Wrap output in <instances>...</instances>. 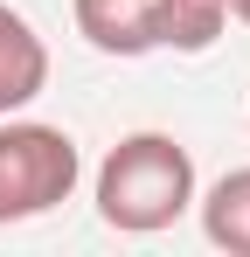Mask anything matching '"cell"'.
Listing matches in <instances>:
<instances>
[{"label": "cell", "mask_w": 250, "mask_h": 257, "mask_svg": "<svg viewBox=\"0 0 250 257\" xmlns=\"http://www.w3.org/2000/svg\"><path fill=\"white\" fill-rule=\"evenodd\" d=\"M195 209V153L174 132H125L97 167V215L118 236H153Z\"/></svg>", "instance_id": "cell-1"}, {"label": "cell", "mask_w": 250, "mask_h": 257, "mask_svg": "<svg viewBox=\"0 0 250 257\" xmlns=\"http://www.w3.org/2000/svg\"><path fill=\"white\" fill-rule=\"evenodd\" d=\"M70 14H77V35L97 56H153L160 49V14L167 0H70Z\"/></svg>", "instance_id": "cell-3"}, {"label": "cell", "mask_w": 250, "mask_h": 257, "mask_svg": "<svg viewBox=\"0 0 250 257\" xmlns=\"http://www.w3.org/2000/svg\"><path fill=\"white\" fill-rule=\"evenodd\" d=\"M229 21H243V28H250V0H229Z\"/></svg>", "instance_id": "cell-6"}, {"label": "cell", "mask_w": 250, "mask_h": 257, "mask_svg": "<svg viewBox=\"0 0 250 257\" xmlns=\"http://www.w3.org/2000/svg\"><path fill=\"white\" fill-rule=\"evenodd\" d=\"M42 90H49V42L35 35V21L21 7L0 0V118L28 111Z\"/></svg>", "instance_id": "cell-4"}, {"label": "cell", "mask_w": 250, "mask_h": 257, "mask_svg": "<svg viewBox=\"0 0 250 257\" xmlns=\"http://www.w3.org/2000/svg\"><path fill=\"white\" fill-rule=\"evenodd\" d=\"M77 181H83V153L63 125L0 118V229L63 209L77 195Z\"/></svg>", "instance_id": "cell-2"}, {"label": "cell", "mask_w": 250, "mask_h": 257, "mask_svg": "<svg viewBox=\"0 0 250 257\" xmlns=\"http://www.w3.org/2000/svg\"><path fill=\"white\" fill-rule=\"evenodd\" d=\"M195 209H202V236L215 243V250L250 257V167L222 174L208 195H195Z\"/></svg>", "instance_id": "cell-5"}]
</instances>
